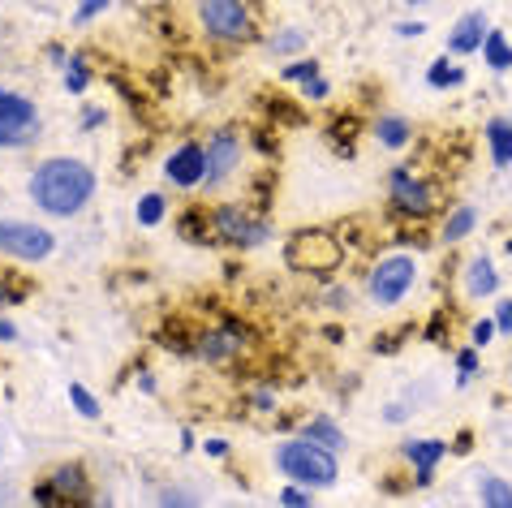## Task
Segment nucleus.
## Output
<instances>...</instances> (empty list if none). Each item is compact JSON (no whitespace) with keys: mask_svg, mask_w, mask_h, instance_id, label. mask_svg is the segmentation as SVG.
<instances>
[{"mask_svg":"<svg viewBox=\"0 0 512 508\" xmlns=\"http://www.w3.org/2000/svg\"><path fill=\"white\" fill-rule=\"evenodd\" d=\"M91 190H95V173L78 160H48L31 177V199L48 216H74V211L87 207Z\"/></svg>","mask_w":512,"mask_h":508,"instance_id":"nucleus-1","label":"nucleus"},{"mask_svg":"<svg viewBox=\"0 0 512 508\" xmlns=\"http://www.w3.org/2000/svg\"><path fill=\"white\" fill-rule=\"evenodd\" d=\"M332 457H336L332 448H323L315 440H297V444L280 448L276 465L293 478V483H302V487H332L336 483V461Z\"/></svg>","mask_w":512,"mask_h":508,"instance_id":"nucleus-2","label":"nucleus"},{"mask_svg":"<svg viewBox=\"0 0 512 508\" xmlns=\"http://www.w3.org/2000/svg\"><path fill=\"white\" fill-rule=\"evenodd\" d=\"M340 259H345V250L327 229H302L289 237V267H297V272L327 276L340 267Z\"/></svg>","mask_w":512,"mask_h":508,"instance_id":"nucleus-3","label":"nucleus"},{"mask_svg":"<svg viewBox=\"0 0 512 508\" xmlns=\"http://www.w3.org/2000/svg\"><path fill=\"white\" fill-rule=\"evenodd\" d=\"M198 13H203L207 31L216 35V39H224V44H241V39L254 35V18L246 13L241 0H203Z\"/></svg>","mask_w":512,"mask_h":508,"instance_id":"nucleus-4","label":"nucleus"},{"mask_svg":"<svg viewBox=\"0 0 512 508\" xmlns=\"http://www.w3.org/2000/svg\"><path fill=\"white\" fill-rule=\"evenodd\" d=\"M414 289V259L409 254H392V259H383L371 276V298L379 306H396L405 298V293Z\"/></svg>","mask_w":512,"mask_h":508,"instance_id":"nucleus-5","label":"nucleus"},{"mask_svg":"<svg viewBox=\"0 0 512 508\" xmlns=\"http://www.w3.org/2000/svg\"><path fill=\"white\" fill-rule=\"evenodd\" d=\"M52 233L39 224H18L0 220V254H18V259H48L52 254Z\"/></svg>","mask_w":512,"mask_h":508,"instance_id":"nucleus-6","label":"nucleus"},{"mask_svg":"<svg viewBox=\"0 0 512 508\" xmlns=\"http://www.w3.org/2000/svg\"><path fill=\"white\" fill-rule=\"evenodd\" d=\"M35 104L26 95H13V91H0V147L9 143H22V138L35 134Z\"/></svg>","mask_w":512,"mask_h":508,"instance_id":"nucleus-7","label":"nucleus"},{"mask_svg":"<svg viewBox=\"0 0 512 508\" xmlns=\"http://www.w3.org/2000/svg\"><path fill=\"white\" fill-rule=\"evenodd\" d=\"M211 233L220 237V242H229V246H259L267 229H263V220L259 216H246V211H237V207H224L211 216Z\"/></svg>","mask_w":512,"mask_h":508,"instance_id":"nucleus-8","label":"nucleus"},{"mask_svg":"<svg viewBox=\"0 0 512 508\" xmlns=\"http://www.w3.org/2000/svg\"><path fill=\"white\" fill-rule=\"evenodd\" d=\"M392 203L405 211V216H426V211L435 207V194L426 181H418L414 173H405V168H396L392 173Z\"/></svg>","mask_w":512,"mask_h":508,"instance_id":"nucleus-9","label":"nucleus"},{"mask_svg":"<svg viewBox=\"0 0 512 508\" xmlns=\"http://www.w3.org/2000/svg\"><path fill=\"white\" fill-rule=\"evenodd\" d=\"M61 496H74L78 504L87 500V474L78 465H65V470L52 474V483L35 487V504H61Z\"/></svg>","mask_w":512,"mask_h":508,"instance_id":"nucleus-10","label":"nucleus"},{"mask_svg":"<svg viewBox=\"0 0 512 508\" xmlns=\"http://www.w3.org/2000/svg\"><path fill=\"white\" fill-rule=\"evenodd\" d=\"M164 173H168V181L173 186H198V181L207 177V151L203 147H181V151H173L168 155V164H164Z\"/></svg>","mask_w":512,"mask_h":508,"instance_id":"nucleus-11","label":"nucleus"},{"mask_svg":"<svg viewBox=\"0 0 512 508\" xmlns=\"http://www.w3.org/2000/svg\"><path fill=\"white\" fill-rule=\"evenodd\" d=\"M482 39H487V18H482V13H465V18L452 26L448 48L457 52V56H465V52H478Z\"/></svg>","mask_w":512,"mask_h":508,"instance_id":"nucleus-12","label":"nucleus"},{"mask_svg":"<svg viewBox=\"0 0 512 508\" xmlns=\"http://www.w3.org/2000/svg\"><path fill=\"white\" fill-rule=\"evenodd\" d=\"M495 289H500L495 263L487 259V254H478V259L465 267V293H469V298H487V293H495Z\"/></svg>","mask_w":512,"mask_h":508,"instance_id":"nucleus-13","label":"nucleus"},{"mask_svg":"<svg viewBox=\"0 0 512 508\" xmlns=\"http://www.w3.org/2000/svg\"><path fill=\"white\" fill-rule=\"evenodd\" d=\"M233 164H237V143H233V138H224V134H220L216 143L207 147V181H220Z\"/></svg>","mask_w":512,"mask_h":508,"instance_id":"nucleus-14","label":"nucleus"},{"mask_svg":"<svg viewBox=\"0 0 512 508\" xmlns=\"http://www.w3.org/2000/svg\"><path fill=\"white\" fill-rule=\"evenodd\" d=\"M237 345H241V336L233 328H216V332H207V341L198 345V354L211 358V362H224V358L237 354Z\"/></svg>","mask_w":512,"mask_h":508,"instance_id":"nucleus-15","label":"nucleus"},{"mask_svg":"<svg viewBox=\"0 0 512 508\" xmlns=\"http://www.w3.org/2000/svg\"><path fill=\"white\" fill-rule=\"evenodd\" d=\"M405 457L418 465V483H426L431 470H435V461L444 457V444H439V440H414V444L405 448Z\"/></svg>","mask_w":512,"mask_h":508,"instance_id":"nucleus-16","label":"nucleus"},{"mask_svg":"<svg viewBox=\"0 0 512 508\" xmlns=\"http://www.w3.org/2000/svg\"><path fill=\"white\" fill-rule=\"evenodd\" d=\"M487 143L495 164H512V121H491L487 125Z\"/></svg>","mask_w":512,"mask_h":508,"instance_id":"nucleus-17","label":"nucleus"},{"mask_svg":"<svg viewBox=\"0 0 512 508\" xmlns=\"http://www.w3.org/2000/svg\"><path fill=\"white\" fill-rule=\"evenodd\" d=\"M482 56H487L491 69H512V48H508V39L500 31H487V39H482Z\"/></svg>","mask_w":512,"mask_h":508,"instance_id":"nucleus-18","label":"nucleus"},{"mask_svg":"<svg viewBox=\"0 0 512 508\" xmlns=\"http://www.w3.org/2000/svg\"><path fill=\"white\" fill-rule=\"evenodd\" d=\"M306 440H315V444H323V448H332V453H340V448H345V435H340L327 418H315V422H310V427H306Z\"/></svg>","mask_w":512,"mask_h":508,"instance_id":"nucleus-19","label":"nucleus"},{"mask_svg":"<svg viewBox=\"0 0 512 508\" xmlns=\"http://www.w3.org/2000/svg\"><path fill=\"white\" fill-rule=\"evenodd\" d=\"M375 134H379L383 147H405V143H409V125H405L401 117H379Z\"/></svg>","mask_w":512,"mask_h":508,"instance_id":"nucleus-20","label":"nucleus"},{"mask_svg":"<svg viewBox=\"0 0 512 508\" xmlns=\"http://www.w3.org/2000/svg\"><path fill=\"white\" fill-rule=\"evenodd\" d=\"M482 504H491V508H512V487L500 483V478H482Z\"/></svg>","mask_w":512,"mask_h":508,"instance_id":"nucleus-21","label":"nucleus"},{"mask_svg":"<svg viewBox=\"0 0 512 508\" xmlns=\"http://www.w3.org/2000/svg\"><path fill=\"white\" fill-rule=\"evenodd\" d=\"M474 220H478V216H474V207H461L457 216H452V220L444 224V242H461V237H465L469 229H474Z\"/></svg>","mask_w":512,"mask_h":508,"instance_id":"nucleus-22","label":"nucleus"},{"mask_svg":"<svg viewBox=\"0 0 512 508\" xmlns=\"http://www.w3.org/2000/svg\"><path fill=\"white\" fill-rule=\"evenodd\" d=\"M426 78H431V87H457V82H465L461 69H457V65H448V56H444V61H435Z\"/></svg>","mask_w":512,"mask_h":508,"instance_id":"nucleus-23","label":"nucleus"},{"mask_svg":"<svg viewBox=\"0 0 512 508\" xmlns=\"http://www.w3.org/2000/svg\"><path fill=\"white\" fill-rule=\"evenodd\" d=\"M164 216V199L160 194H142L138 199V224H160Z\"/></svg>","mask_w":512,"mask_h":508,"instance_id":"nucleus-24","label":"nucleus"},{"mask_svg":"<svg viewBox=\"0 0 512 508\" xmlns=\"http://www.w3.org/2000/svg\"><path fill=\"white\" fill-rule=\"evenodd\" d=\"M69 397H74L78 414H87V418H99V401H95V397H91V392L82 388V384H74V388H69Z\"/></svg>","mask_w":512,"mask_h":508,"instance_id":"nucleus-25","label":"nucleus"},{"mask_svg":"<svg viewBox=\"0 0 512 508\" xmlns=\"http://www.w3.org/2000/svg\"><path fill=\"white\" fill-rule=\"evenodd\" d=\"M315 74H319V65H315V61H302V65H289V69H284V82H310Z\"/></svg>","mask_w":512,"mask_h":508,"instance_id":"nucleus-26","label":"nucleus"},{"mask_svg":"<svg viewBox=\"0 0 512 508\" xmlns=\"http://www.w3.org/2000/svg\"><path fill=\"white\" fill-rule=\"evenodd\" d=\"M69 91H87V69H82V61H69V78H65Z\"/></svg>","mask_w":512,"mask_h":508,"instance_id":"nucleus-27","label":"nucleus"},{"mask_svg":"<svg viewBox=\"0 0 512 508\" xmlns=\"http://www.w3.org/2000/svg\"><path fill=\"white\" fill-rule=\"evenodd\" d=\"M280 504H289V508H306V504H310V496H306L302 487H284V491H280Z\"/></svg>","mask_w":512,"mask_h":508,"instance_id":"nucleus-28","label":"nucleus"},{"mask_svg":"<svg viewBox=\"0 0 512 508\" xmlns=\"http://www.w3.org/2000/svg\"><path fill=\"white\" fill-rule=\"evenodd\" d=\"M108 5H112V0H82L74 22H87V18H95V13H99V9H108Z\"/></svg>","mask_w":512,"mask_h":508,"instance_id":"nucleus-29","label":"nucleus"},{"mask_svg":"<svg viewBox=\"0 0 512 508\" xmlns=\"http://www.w3.org/2000/svg\"><path fill=\"white\" fill-rule=\"evenodd\" d=\"M495 328H500V323H495V319H482L478 328H474V345H487L491 336H495Z\"/></svg>","mask_w":512,"mask_h":508,"instance_id":"nucleus-30","label":"nucleus"},{"mask_svg":"<svg viewBox=\"0 0 512 508\" xmlns=\"http://www.w3.org/2000/svg\"><path fill=\"white\" fill-rule=\"evenodd\" d=\"M297 48H302V35H280L272 52H297Z\"/></svg>","mask_w":512,"mask_h":508,"instance_id":"nucleus-31","label":"nucleus"},{"mask_svg":"<svg viewBox=\"0 0 512 508\" xmlns=\"http://www.w3.org/2000/svg\"><path fill=\"white\" fill-rule=\"evenodd\" d=\"M495 323H500V332H512V302H500V315H495Z\"/></svg>","mask_w":512,"mask_h":508,"instance_id":"nucleus-32","label":"nucleus"},{"mask_svg":"<svg viewBox=\"0 0 512 508\" xmlns=\"http://www.w3.org/2000/svg\"><path fill=\"white\" fill-rule=\"evenodd\" d=\"M306 95H315V100H323V95H327V82H323V78L315 74V78L306 82Z\"/></svg>","mask_w":512,"mask_h":508,"instance_id":"nucleus-33","label":"nucleus"},{"mask_svg":"<svg viewBox=\"0 0 512 508\" xmlns=\"http://www.w3.org/2000/svg\"><path fill=\"white\" fill-rule=\"evenodd\" d=\"M164 504H190V496H181V491H168Z\"/></svg>","mask_w":512,"mask_h":508,"instance_id":"nucleus-34","label":"nucleus"},{"mask_svg":"<svg viewBox=\"0 0 512 508\" xmlns=\"http://www.w3.org/2000/svg\"><path fill=\"white\" fill-rule=\"evenodd\" d=\"M13 336H18V332H13V328H9V323H5V319H0V341H13Z\"/></svg>","mask_w":512,"mask_h":508,"instance_id":"nucleus-35","label":"nucleus"},{"mask_svg":"<svg viewBox=\"0 0 512 508\" xmlns=\"http://www.w3.org/2000/svg\"><path fill=\"white\" fill-rule=\"evenodd\" d=\"M405 5H426V0H405Z\"/></svg>","mask_w":512,"mask_h":508,"instance_id":"nucleus-36","label":"nucleus"},{"mask_svg":"<svg viewBox=\"0 0 512 508\" xmlns=\"http://www.w3.org/2000/svg\"><path fill=\"white\" fill-rule=\"evenodd\" d=\"M0 302H9V293H0Z\"/></svg>","mask_w":512,"mask_h":508,"instance_id":"nucleus-37","label":"nucleus"}]
</instances>
